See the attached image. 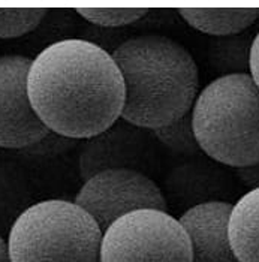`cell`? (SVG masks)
<instances>
[{
  "mask_svg": "<svg viewBox=\"0 0 259 262\" xmlns=\"http://www.w3.org/2000/svg\"><path fill=\"white\" fill-rule=\"evenodd\" d=\"M30 205L29 184L20 169L0 161V234L3 237H8L14 222Z\"/></svg>",
  "mask_w": 259,
  "mask_h": 262,
  "instance_id": "obj_14",
  "label": "cell"
},
{
  "mask_svg": "<svg viewBox=\"0 0 259 262\" xmlns=\"http://www.w3.org/2000/svg\"><path fill=\"white\" fill-rule=\"evenodd\" d=\"M100 262H192V246L171 213L138 210L103 231Z\"/></svg>",
  "mask_w": 259,
  "mask_h": 262,
  "instance_id": "obj_5",
  "label": "cell"
},
{
  "mask_svg": "<svg viewBox=\"0 0 259 262\" xmlns=\"http://www.w3.org/2000/svg\"><path fill=\"white\" fill-rule=\"evenodd\" d=\"M81 18L100 27H123L148 14V9H75Z\"/></svg>",
  "mask_w": 259,
  "mask_h": 262,
  "instance_id": "obj_17",
  "label": "cell"
},
{
  "mask_svg": "<svg viewBox=\"0 0 259 262\" xmlns=\"http://www.w3.org/2000/svg\"><path fill=\"white\" fill-rule=\"evenodd\" d=\"M47 9H0V39H14L33 32Z\"/></svg>",
  "mask_w": 259,
  "mask_h": 262,
  "instance_id": "obj_16",
  "label": "cell"
},
{
  "mask_svg": "<svg viewBox=\"0 0 259 262\" xmlns=\"http://www.w3.org/2000/svg\"><path fill=\"white\" fill-rule=\"evenodd\" d=\"M234 171H235V177L239 179V182L243 186H246L249 190L259 187V162L255 165H250L246 168H239Z\"/></svg>",
  "mask_w": 259,
  "mask_h": 262,
  "instance_id": "obj_19",
  "label": "cell"
},
{
  "mask_svg": "<svg viewBox=\"0 0 259 262\" xmlns=\"http://www.w3.org/2000/svg\"><path fill=\"white\" fill-rule=\"evenodd\" d=\"M124 81L121 119L156 130L189 114L200 95L193 56L165 35H140L111 53Z\"/></svg>",
  "mask_w": 259,
  "mask_h": 262,
  "instance_id": "obj_2",
  "label": "cell"
},
{
  "mask_svg": "<svg viewBox=\"0 0 259 262\" xmlns=\"http://www.w3.org/2000/svg\"><path fill=\"white\" fill-rule=\"evenodd\" d=\"M32 60L20 54L0 56V148L24 150L50 132L27 92Z\"/></svg>",
  "mask_w": 259,
  "mask_h": 262,
  "instance_id": "obj_7",
  "label": "cell"
},
{
  "mask_svg": "<svg viewBox=\"0 0 259 262\" xmlns=\"http://www.w3.org/2000/svg\"><path fill=\"white\" fill-rule=\"evenodd\" d=\"M228 237L240 262H259V187L247 190L232 204Z\"/></svg>",
  "mask_w": 259,
  "mask_h": 262,
  "instance_id": "obj_11",
  "label": "cell"
},
{
  "mask_svg": "<svg viewBox=\"0 0 259 262\" xmlns=\"http://www.w3.org/2000/svg\"><path fill=\"white\" fill-rule=\"evenodd\" d=\"M152 135L174 155L195 156L202 153L192 126V111L179 120L152 130Z\"/></svg>",
  "mask_w": 259,
  "mask_h": 262,
  "instance_id": "obj_15",
  "label": "cell"
},
{
  "mask_svg": "<svg viewBox=\"0 0 259 262\" xmlns=\"http://www.w3.org/2000/svg\"><path fill=\"white\" fill-rule=\"evenodd\" d=\"M27 92L40 121L59 135L89 140L121 119L124 81L111 53L87 39L47 45L32 60Z\"/></svg>",
  "mask_w": 259,
  "mask_h": 262,
  "instance_id": "obj_1",
  "label": "cell"
},
{
  "mask_svg": "<svg viewBox=\"0 0 259 262\" xmlns=\"http://www.w3.org/2000/svg\"><path fill=\"white\" fill-rule=\"evenodd\" d=\"M102 235L74 201L45 200L21 213L6 242L11 262H100Z\"/></svg>",
  "mask_w": 259,
  "mask_h": 262,
  "instance_id": "obj_4",
  "label": "cell"
},
{
  "mask_svg": "<svg viewBox=\"0 0 259 262\" xmlns=\"http://www.w3.org/2000/svg\"><path fill=\"white\" fill-rule=\"evenodd\" d=\"M249 75L255 84L259 87V30L255 35V39L252 43V51H250V71Z\"/></svg>",
  "mask_w": 259,
  "mask_h": 262,
  "instance_id": "obj_20",
  "label": "cell"
},
{
  "mask_svg": "<svg viewBox=\"0 0 259 262\" xmlns=\"http://www.w3.org/2000/svg\"><path fill=\"white\" fill-rule=\"evenodd\" d=\"M232 204L205 202L180 214L179 221L192 246V262H240L228 237Z\"/></svg>",
  "mask_w": 259,
  "mask_h": 262,
  "instance_id": "obj_9",
  "label": "cell"
},
{
  "mask_svg": "<svg viewBox=\"0 0 259 262\" xmlns=\"http://www.w3.org/2000/svg\"><path fill=\"white\" fill-rule=\"evenodd\" d=\"M201 151L223 166L239 169L259 162V87L249 74L208 82L192 108Z\"/></svg>",
  "mask_w": 259,
  "mask_h": 262,
  "instance_id": "obj_3",
  "label": "cell"
},
{
  "mask_svg": "<svg viewBox=\"0 0 259 262\" xmlns=\"http://www.w3.org/2000/svg\"><path fill=\"white\" fill-rule=\"evenodd\" d=\"M166 189L168 205L174 202L177 207L184 205L186 210L205 202H231L229 198L235 193L232 177L223 165L211 159L210 162L197 159L176 168L168 177Z\"/></svg>",
  "mask_w": 259,
  "mask_h": 262,
  "instance_id": "obj_10",
  "label": "cell"
},
{
  "mask_svg": "<svg viewBox=\"0 0 259 262\" xmlns=\"http://www.w3.org/2000/svg\"><path fill=\"white\" fill-rule=\"evenodd\" d=\"M190 27L213 38L246 32L259 18V9H179Z\"/></svg>",
  "mask_w": 259,
  "mask_h": 262,
  "instance_id": "obj_12",
  "label": "cell"
},
{
  "mask_svg": "<svg viewBox=\"0 0 259 262\" xmlns=\"http://www.w3.org/2000/svg\"><path fill=\"white\" fill-rule=\"evenodd\" d=\"M0 262H11L8 242H6V237H3L2 234H0Z\"/></svg>",
  "mask_w": 259,
  "mask_h": 262,
  "instance_id": "obj_21",
  "label": "cell"
},
{
  "mask_svg": "<svg viewBox=\"0 0 259 262\" xmlns=\"http://www.w3.org/2000/svg\"><path fill=\"white\" fill-rule=\"evenodd\" d=\"M78 140L74 138H68L59 135L56 132H48L40 141L36 144L21 150L29 156H35V158H56V156H61L68 151H71L72 148H75L78 145Z\"/></svg>",
  "mask_w": 259,
  "mask_h": 262,
  "instance_id": "obj_18",
  "label": "cell"
},
{
  "mask_svg": "<svg viewBox=\"0 0 259 262\" xmlns=\"http://www.w3.org/2000/svg\"><path fill=\"white\" fill-rule=\"evenodd\" d=\"M255 35L256 33L246 30L231 36L213 38L207 48V59L211 69H214L219 77L249 74Z\"/></svg>",
  "mask_w": 259,
  "mask_h": 262,
  "instance_id": "obj_13",
  "label": "cell"
},
{
  "mask_svg": "<svg viewBox=\"0 0 259 262\" xmlns=\"http://www.w3.org/2000/svg\"><path fill=\"white\" fill-rule=\"evenodd\" d=\"M150 130L119 119L108 129L84 140L78 156V171L82 182L108 169L142 171L148 148Z\"/></svg>",
  "mask_w": 259,
  "mask_h": 262,
  "instance_id": "obj_8",
  "label": "cell"
},
{
  "mask_svg": "<svg viewBox=\"0 0 259 262\" xmlns=\"http://www.w3.org/2000/svg\"><path fill=\"white\" fill-rule=\"evenodd\" d=\"M74 202L85 210L102 232L117 219L138 210L168 211L163 190L138 169H108L82 183Z\"/></svg>",
  "mask_w": 259,
  "mask_h": 262,
  "instance_id": "obj_6",
  "label": "cell"
}]
</instances>
